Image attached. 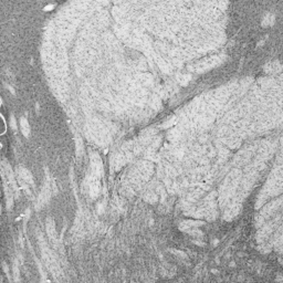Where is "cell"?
Segmentation results:
<instances>
[{"instance_id":"obj_7","label":"cell","mask_w":283,"mask_h":283,"mask_svg":"<svg viewBox=\"0 0 283 283\" xmlns=\"http://www.w3.org/2000/svg\"><path fill=\"white\" fill-rule=\"evenodd\" d=\"M7 87H8V90H9V91H10V92H11V93H12V94H13V95H14V94H16V92H14V91H13V89H12V87H11V86H10V85H7Z\"/></svg>"},{"instance_id":"obj_6","label":"cell","mask_w":283,"mask_h":283,"mask_svg":"<svg viewBox=\"0 0 283 283\" xmlns=\"http://www.w3.org/2000/svg\"><path fill=\"white\" fill-rule=\"evenodd\" d=\"M10 126H11V128L13 129L14 132H16V131H17V128H18V125H17L16 118H14L13 115H12L11 118H10Z\"/></svg>"},{"instance_id":"obj_2","label":"cell","mask_w":283,"mask_h":283,"mask_svg":"<svg viewBox=\"0 0 283 283\" xmlns=\"http://www.w3.org/2000/svg\"><path fill=\"white\" fill-rule=\"evenodd\" d=\"M47 233L49 236V238L51 239V241L54 244H56V241H58V237H56V231H55V226H54V222L51 218H48L47 220Z\"/></svg>"},{"instance_id":"obj_5","label":"cell","mask_w":283,"mask_h":283,"mask_svg":"<svg viewBox=\"0 0 283 283\" xmlns=\"http://www.w3.org/2000/svg\"><path fill=\"white\" fill-rule=\"evenodd\" d=\"M75 142H76V155L79 156V155L82 153V149H83L82 139H81L79 136H76V137H75Z\"/></svg>"},{"instance_id":"obj_1","label":"cell","mask_w":283,"mask_h":283,"mask_svg":"<svg viewBox=\"0 0 283 283\" xmlns=\"http://www.w3.org/2000/svg\"><path fill=\"white\" fill-rule=\"evenodd\" d=\"M18 176H19V179L21 180L22 184H24V187H28V185L33 186V179H32V175L30 174V171L28 170L27 168L24 167L20 166L18 168Z\"/></svg>"},{"instance_id":"obj_4","label":"cell","mask_w":283,"mask_h":283,"mask_svg":"<svg viewBox=\"0 0 283 283\" xmlns=\"http://www.w3.org/2000/svg\"><path fill=\"white\" fill-rule=\"evenodd\" d=\"M125 161H126V157L122 154H118L116 156V159H115V166H116V169H119L122 166L125 165Z\"/></svg>"},{"instance_id":"obj_3","label":"cell","mask_w":283,"mask_h":283,"mask_svg":"<svg viewBox=\"0 0 283 283\" xmlns=\"http://www.w3.org/2000/svg\"><path fill=\"white\" fill-rule=\"evenodd\" d=\"M20 127H21L22 134H24L26 137H29V134H30V126H29L28 119L26 117H21L20 118Z\"/></svg>"},{"instance_id":"obj_8","label":"cell","mask_w":283,"mask_h":283,"mask_svg":"<svg viewBox=\"0 0 283 283\" xmlns=\"http://www.w3.org/2000/svg\"><path fill=\"white\" fill-rule=\"evenodd\" d=\"M53 7H54L53 5H50V6H48V7H45V10H47V11H48V10H50L51 8H53Z\"/></svg>"}]
</instances>
